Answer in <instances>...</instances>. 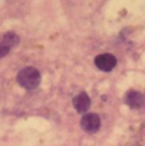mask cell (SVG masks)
<instances>
[{
    "label": "cell",
    "mask_w": 145,
    "mask_h": 146,
    "mask_svg": "<svg viewBox=\"0 0 145 146\" xmlns=\"http://www.w3.org/2000/svg\"><path fill=\"white\" fill-rule=\"evenodd\" d=\"M17 81L26 90H35L41 82V74L35 67H25L18 72Z\"/></svg>",
    "instance_id": "obj_1"
},
{
    "label": "cell",
    "mask_w": 145,
    "mask_h": 146,
    "mask_svg": "<svg viewBox=\"0 0 145 146\" xmlns=\"http://www.w3.org/2000/svg\"><path fill=\"white\" fill-rule=\"evenodd\" d=\"M81 127L87 133H95L100 128V118L98 114L89 113L85 114L81 119Z\"/></svg>",
    "instance_id": "obj_2"
},
{
    "label": "cell",
    "mask_w": 145,
    "mask_h": 146,
    "mask_svg": "<svg viewBox=\"0 0 145 146\" xmlns=\"http://www.w3.org/2000/svg\"><path fill=\"white\" fill-rule=\"evenodd\" d=\"M117 64V59L114 55L112 54H100L95 58V66L100 69V71L104 72H109Z\"/></svg>",
    "instance_id": "obj_3"
},
{
    "label": "cell",
    "mask_w": 145,
    "mask_h": 146,
    "mask_svg": "<svg viewBox=\"0 0 145 146\" xmlns=\"http://www.w3.org/2000/svg\"><path fill=\"white\" fill-rule=\"evenodd\" d=\"M125 103L132 109H140L145 104V96L139 91L130 90L125 96Z\"/></svg>",
    "instance_id": "obj_4"
},
{
    "label": "cell",
    "mask_w": 145,
    "mask_h": 146,
    "mask_svg": "<svg viewBox=\"0 0 145 146\" xmlns=\"http://www.w3.org/2000/svg\"><path fill=\"white\" fill-rule=\"evenodd\" d=\"M90 104H91L90 98L87 96V94H85V92L78 94L77 96L73 98V106L78 113H85L86 110H89Z\"/></svg>",
    "instance_id": "obj_5"
},
{
    "label": "cell",
    "mask_w": 145,
    "mask_h": 146,
    "mask_svg": "<svg viewBox=\"0 0 145 146\" xmlns=\"http://www.w3.org/2000/svg\"><path fill=\"white\" fill-rule=\"evenodd\" d=\"M18 41H19V37H18L15 33H13V32H8L7 35L3 37V41L1 42L4 44V45H7V46H9L10 49L13 48V46H15L18 44Z\"/></svg>",
    "instance_id": "obj_6"
},
{
    "label": "cell",
    "mask_w": 145,
    "mask_h": 146,
    "mask_svg": "<svg viewBox=\"0 0 145 146\" xmlns=\"http://www.w3.org/2000/svg\"><path fill=\"white\" fill-rule=\"evenodd\" d=\"M9 51H10V48H9V46H7V45H4L3 42H0V59L4 58V56L7 55Z\"/></svg>",
    "instance_id": "obj_7"
}]
</instances>
